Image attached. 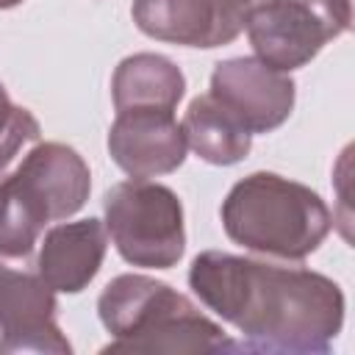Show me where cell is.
I'll use <instances>...</instances> for the list:
<instances>
[{
    "label": "cell",
    "instance_id": "1",
    "mask_svg": "<svg viewBox=\"0 0 355 355\" xmlns=\"http://www.w3.org/2000/svg\"><path fill=\"white\" fill-rule=\"evenodd\" d=\"M189 283L208 308L263 347L324 349L344 319L338 286L308 269L202 252Z\"/></svg>",
    "mask_w": 355,
    "mask_h": 355
},
{
    "label": "cell",
    "instance_id": "2",
    "mask_svg": "<svg viewBox=\"0 0 355 355\" xmlns=\"http://www.w3.org/2000/svg\"><path fill=\"white\" fill-rule=\"evenodd\" d=\"M89 197V166L64 144H33L0 178V255L22 258L53 219H67Z\"/></svg>",
    "mask_w": 355,
    "mask_h": 355
},
{
    "label": "cell",
    "instance_id": "3",
    "mask_svg": "<svg viewBox=\"0 0 355 355\" xmlns=\"http://www.w3.org/2000/svg\"><path fill=\"white\" fill-rule=\"evenodd\" d=\"M100 319L116 336L108 344L114 352H183L230 344L183 294L141 275H122L108 283L100 297Z\"/></svg>",
    "mask_w": 355,
    "mask_h": 355
},
{
    "label": "cell",
    "instance_id": "4",
    "mask_svg": "<svg viewBox=\"0 0 355 355\" xmlns=\"http://www.w3.org/2000/svg\"><path fill=\"white\" fill-rule=\"evenodd\" d=\"M222 222L233 241L280 258L313 252L330 230V214L319 194L269 172L233 186L222 205Z\"/></svg>",
    "mask_w": 355,
    "mask_h": 355
},
{
    "label": "cell",
    "instance_id": "5",
    "mask_svg": "<svg viewBox=\"0 0 355 355\" xmlns=\"http://www.w3.org/2000/svg\"><path fill=\"white\" fill-rule=\"evenodd\" d=\"M105 225L119 255L136 266L166 269L183 255L180 202L147 178H130L105 194Z\"/></svg>",
    "mask_w": 355,
    "mask_h": 355
},
{
    "label": "cell",
    "instance_id": "6",
    "mask_svg": "<svg viewBox=\"0 0 355 355\" xmlns=\"http://www.w3.org/2000/svg\"><path fill=\"white\" fill-rule=\"evenodd\" d=\"M352 19V0H261L247 17L252 50L272 69L311 61Z\"/></svg>",
    "mask_w": 355,
    "mask_h": 355
},
{
    "label": "cell",
    "instance_id": "7",
    "mask_svg": "<svg viewBox=\"0 0 355 355\" xmlns=\"http://www.w3.org/2000/svg\"><path fill=\"white\" fill-rule=\"evenodd\" d=\"M258 0H136V25L164 42L189 47L227 44L247 28Z\"/></svg>",
    "mask_w": 355,
    "mask_h": 355
},
{
    "label": "cell",
    "instance_id": "8",
    "mask_svg": "<svg viewBox=\"0 0 355 355\" xmlns=\"http://www.w3.org/2000/svg\"><path fill=\"white\" fill-rule=\"evenodd\" d=\"M211 94L250 130L266 133L277 128L294 105V83L286 72L272 69L261 58H233L214 69Z\"/></svg>",
    "mask_w": 355,
    "mask_h": 355
},
{
    "label": "cell",
    "instance_id": "9",
    "mask_svg": "<svg viewBox=\"0 0 355 355\" xmlns=\"http://www.w3.org/2000/svg\"><path fill=\"white\" fill-rule=\"evenodd\" d=\"M108 150L130 178H153L183 164L186 136L172 108H125L116 111Z\"/></svg>",
    "mask_w": 355,
    "mask_h": 355
},
{
    "label": "cell",
    "instance_id": "10",
    "mask_svg": "<svg viewBox=\"0 0 355 355\" xmlns=\"http://www.w3.org/2000/svg\"><path fill=\"white\" fill-rule=\"evenodd\" d=\"M55 300L53 288L42 275L14 269L0 261V352L14 349H55L69 352V344L61 338L53 322Z\"/></svg>",
    "mask_w": 355,
    "mask_h": 355
},
{
    "label": "cell",
    "instance_id": "11",
    "mask_svg": "<svg viewBox=\"0 0 355 355\" xmlns=\"http://www.w3.org/2000/svg\"><path fill=\"white\" fill-rule=\"evenodd\" d=\"M105 255V227L97 219L53 227L39 252V275L53 291H80Z\"/></svg>",
    "mask_w": 355,
    "mask_h": 355
},
{
    "label": "cell",
    "instance_id": "12",
    "mask_svg": "<svg viewBox=\"0 0 355 355\" xmlns=\"http://www.w3.org/2000/svg\"><path fill=\"white\" fill-rule=\"evenodd\" d=\"M180 128L186 147H191L208 164H236L250 153L252 133L211 92L191 100Z\"/></svg>",
    "mask_w": 355,
    "mask_h": 355
},
{
    "label": "cell",
    "instance_id": "13",
    "mask_svg": "<svg viewBox=\"0 0 355 355\" xmlns=\"http://www.w3.org/2000/svg\"><path fill=\"white\" fill-rule=\"evenodd\" d=\"M183 75L164 55L139 53L125 58L114 75V105L125 108H172L183 97Z\"/></svg>",
    "mask_w": 355,
    "mask_h": 355
},
{
    "label": "cell",
    "instance_id": "14",
    "mask_svg": "<svg viewBox=\"0 0 355 355\" xmlns=\"http://www.w3.org/2000/svg\"><path fill=\"white\" fill-rule=\"evenodd\" d=\"M39 141V122L28 108L11 105L0 83V178L8 175L17 161Z\"/></svg>",
    "mask_w": 355,
    "mask_h": 355
},
{
    "label": "cell",
    "instance_id": "15",
    "mask_svg": "<svg viewBox=\"0 0 355 355\" xmlns=\"http://www.w3.org/2000/svg\"><path fill=\"white\" fill-rule=\"evenodd\" d=\"M17 3H22V0H0V8H11V6H17Z\"/></svg>",
    "mask_w": 355,
    "mask_h": 355
},
{
    "label": "cell",
    "instance_id": "16",
    "mask_svg": "<svg viewBox=\"0 0 355 355\" xmlns=\"http://www.w3.org/2000/svg\"><path fill=\"white\" fill-rule=\"evenodd\" d=\"M258 3H261V0H258Z\"/></svg>",
    "mask_w": 355,
    "mask_h": 355
}]
</instances>
